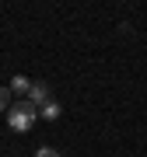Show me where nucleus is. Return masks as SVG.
I'll use <instances>...</instances> for the list:
<instances>
[{"label": "nucleus", "instance_id": "obj_2", "mask_svg": "<svg viewBox=\"0 0 147 157\" xmlns=\"http://www.w3.org/2000/svg\"><path fill=\"white\" fill-rule=\"evenodd\" d=\"M28 101L35 108H42L46 101H53V87L46 84V80H32V91H28Z\"/></svg>", "mask_w": 147, "mask_h": 157}, {"label": "nucleus", "instance_id": "obj_1", "mask_svg": "<svg viewBox=\"0 0 147 157\" xmlns=\"http://www.w3.org/2000/svg\"><path fill=\"white\" fill-rule=\"evenodd\" d=\"M35 119H39V108H35L28 98H18V105L7 108V126H11L14 133H28L35 126Z\"/></svg>", "mask_w": 147, "mask_h": 157}, {"label": "nucleus", "instance_id": "obj_4", "mask_svg": "<svg viewBox=\"0 0 147 157\" xmlns=\"http://www.w3.org/2000/svg\"><path fill=\"white\" fill-rule=\"evenodd\" d=\"M11 91H14V94H28V91H32V80H28V77H21V73H18V77L11 80Z\"/></svg>", "mask_w": 147, "mask_h": 157}, {"label": "nucleus", "instance_id": "obj_3", "mask_svg": "<svg viewBox=\"0 0 147 157\" xmlns=\"http://www.w3.org/2000/svg\"><path fill=\"white\" fill-rule=\"evenodd\" d=\"M39 115H42V119H49V122H56V119L63 115V108H60V101H46V105L39 108Z\"/></svg>", "mask_w": 147, "mask_h": 157}, {"label": "nucleus", "instance_id": "obj_5", "mask_svg": "<svg viewBox=\"0 0 147 157\" xmlns=\"http://www.w3.org/2000/svg\"><path fill=\"white\" fill-rule=\"evenodd\" d=\"M11 108V87H0V115H7Z\"/></svg>", "mask_w": 147, "mask_h": 157}, {"label": "nucleus", "instance_id": "obj_6", "mask_svg": "<svg viewBox=\"0 0 147 157\" xmlns=\"http://www.w3.org/2000/svg\"><path fill=\"white\" fill-rule=\"evenodd\" d=\"M35 157H60V150H53V147H39Z\"/></svg>", "mask_w": 147, "mask_h": 157}]
</instances>
